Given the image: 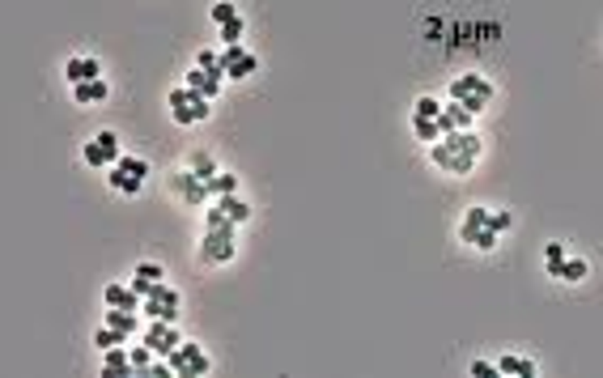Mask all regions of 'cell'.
<instances>
[{
  "instance_id": "6da1fadb",
  "label": "cell",
  "mask_w": 603,
  "mask_h": 378,
  "mask_svg": "<svg viewBox=\"0 0 603 378\" xmlns=\"http://www.w3.org/2000/svg\"><path fill=\"white\" fill-rule=\"evenodd\" d=\"M480 149H485V141H480L471 128H463V132H446L442 141H433L429 158H433V166L446 170V175H467V170L476 166Z\"/></svg>"
},
{
  "instance_id": "7a4b0ae2",
  "label": "cell",
  "mask_w": 603,
  "mask_h": 378,
  "mask_svg": "<svg viewBox=\"0 0 603 378\" xmlns=\"http://www.w3.org/2000/svg\"><path fill=\"white\" fill-rule=\"evenodd\" d=\"M200 260L204 264H229L234 260V221H217V225H204V238H200Z\"/></svg>"
},
{
  "instance_id": "3957f363",
  "label": "cell",
  "mask_w": 603,
  "mask_h": 378,
  "mask_svg": "<svg viewBox=\"0 0 603 378\" xmlns=\"http://www.w3.org/2000/svg\"><path fill=\"white\" fill-rule=\"evenodd\" d=\"M450 98H455V102H463L471 115H480V111L493 102V85L480 77V73H463V77H455V81H450Z\"/></svg>"
},
{
  "instance_id": "277c9868",
  "label": "cell",
  "mask_w": 603,
  "mask_h": 378,
  "mask_svg": "<svg viewBox=\"0 0 603 378\" xmlns=\"http://www.w3.org/2000/svg\"><path fill=\"white\" fill-rule=\"evenodd\" d=\"M166 106H170L174 123H183V128H191V123L208 119V111H212V106H208V98H204V94H196L191 85H179V89H170Z\"/></svg>"
},
{
  "instance_id": "5b68a950",
  "label": "cell",
  "mask_w": 603,
  "mask_h": 378,
  "mask_svg": "<svg viewBox=\"0 0 603 378\" xmlns=\"http://www.w3.org/2000/svg\"><path fill=\"white\" fill-rule=\"evenodd\" d=\"M459 234H463V242H471L476 251H493L497 238H502V234L489 229V208H480V204H471V208L463 213V229H459Z\"/></svg>"
},
{
  "instance_id": "8992f818",
  "label": "cell",
  "mask_w": 603,
  "mask_h": 378,
  "mask_svg": "<svg viewBox=\"0 0 603 378\" xmlns=\"http://www.w3.org/2000/svg\"><path fill=\"white\" fill-rule=\"evenodd\" d=\"M145 175H149V162H145V158H119V162L110 166L106 183H110L115 191H124V196H137L141 183H145Z\"/></svg>"
},
{
  "instance_id": "52a82bcc",
  "label": "cell",
  "mask_w": 603,
  "mask_h": 378,
  "mask_svg": "<svg viewBox=\"0 0 603 378\" xmlns=\"http://www.w3.org/2000/svg\"><path fill=\"white\" fill-rule=\"evenodd\" d=\"M81 158H85L89 166H98V170H102V166H115L119 158H124V153H119V137H115V132H98L94 141H85Z\"/></svg>"
},
{
  "instance_id": "ba28073f",
  "label": "cell",
  "mask_w": 603,
  "mask_h": 378,
  "mask_svg": "<svg viewBox=\"0 0 603 378\" xmlns=\"http://www.w3.org/2000/svg\"><path fill=\"white\" fill-rule=\"evenodd\" d=\"M166 361H170V370H174V374H183V378H200V374H208V357L200 353V344H187V340H183Z\"/></svg>"
},
{
  "instance_id": "9c48e42d",
  "label": "cell",
  "mask_w": 603,
  "mask_h": 378,
  "mask_svg": "<svg viewBox=\"0 0 603 378\" xmlns=\"http://www.w3.org/2000/svg\"><path fill=\"white\" fill-rule=\"evenodd\" d=\"M170 187H174V191H179V200H183V204H191V208H200L204 200H212L208 183H204V179H200L191 166H187V170H179V175L170 179Z\"/></svg>"
},
{
  "instance_id": "30bf717a",
  "label": "cell",
  "mask_w": 603,
  "mask_h": 378,
  "mask_svg": "<svg viewBox=\"0 0 603 378\" xmlns=\"http://www.w3.org/2000/svg\"><path fill=\"white\" fill-rule=\"evenodd\" d=\"M145 344H149L158 357H170V353L183 344V336H179V327H174L170 319H153V323H149V332H145Z\"/></svg>"
},
{
  "instance_id": "8fae6325",
  "label": "cell",
  "mask_w": 603,
  "mask_h": 378,
  "mask_svg": "<svg viewBox=\"0 0 603 378\" xmlns=\"http://www.w3.org/2000/svg\"><path fill=\"white\" fill-rule=\"evenodd\" d=\"M221 68H225V77L243 81V77H251V73L260 68V60H255L243 43H234V47H225V51H221Z\"/></svg>"
},
{
  "instance_id": "7c38bea8",
  "label": "cell",
  "mask_w": 603,
  "mask_h": 378,
  "mask_svg": "<svg viewBox=\"0 0 603 378\" xmlns=\"http://www.w3.org/2000/svg\"><path fill=\"white\" fill-rule=\"evenodd\" d=\"M225 81H229V77H225V68H200V64H196V68L187 73V85H191L196 94H204L208 102L221 94V85H225Z\"/></svg>"
},
{
  "instance_id": "4fadbf2b",
  "label": "cell",
  "mask_w": 603,
  "mask_h": 378,
  "mask_svg": "<svg viewBox=\"0 0 603 378\" xmlns=\"http://www.w3.org/2000/svg\"><path fill=\"white\" fill-rule=\"evenodd\" d=\"M132 374H137V365H132V353H128L124 344L106 348V357H102V378H132Z\"/></svg>"
},
{
  "instance_id": "5bb4252c",
  "label": "cell",
  "mask_w": 603,
  "mask_h": 378,
  "mask_svg": "<svg viewBox=\"0 0 603 378\" xmlns=\"http://www.w3.org/2000/svg\"><path fill=\"white\" fill-rule=\"evenodd\" d=\"M471 119H476V115H471L463 102L450 98V102L442 106V115H438V128H442V137H446V132H463V128H471Z\"/></svg>"
},
{
  "instance_id": "9a60e30c",
  "label": "cell",
  "mask_w": 603,
  "mask_h": 378,
  "mask_svg": "<svg viewBox=\"0 0 603 378\" xmlns=\"http://www.w3.org/2000/svg\"><path fill=\"white\" fill-rule=\"evenodd\" d=\"M98 60L94 56H72V60H64V81L68 85H81V81H98Z\"/></svg>"
},
{
  "instance_id": "2e32d148",
  "label": "cell",
  "mask_w": 603,
  "mask_h": 378,
  "mask_svg": "<svg viewBox=\"0 0 603 378\" xmlns=\"http://www.w3.org/2000/svg\"><path fill=\"white\" fill-rule=\"evenodd\" d=\"M217 208H221V213H225L234 225H243V221L251 217V204H247L243 196H238V191H229V196H217Z\"/></svg>"
},
{
  "instance_id": "e0dca14e",
  "label": "cell",
  "mask_w": 603,
  "mask_h": 378,
  "mask_svg": "<svg viewBox=\"0 0 603 378\" xmlns=\"http://www.w3.org/2000/svg\"><path fill=\"white\" fill-rule=\"evenodd\" d=\"M102 323H110V327H119V332H124V336H137V327H141V319H137V310H124V306H110Z\"/></svg>"
},
{
  "instance_id": "ac0fdd59",
  "label": "cell",
  "mask_w": 603,
  "mask_h": 378,
  "mask_svg": "<svg viewBox=\"0 0 603 378\" xmlns=\"http://www.w3.org/2000/svg\"><path fill=\"white\" fill-rule=\"evenodd\" d=\"M106 98V81L98 77V81H81V85H72V102L77 106H89V102H102Z\"/></svg>"
},
{
  "instance_id": "d6986e66",
  "label": "cell",
  "mask_w": 603,
  "mask_h": 378,
  "mask_svg": "<svg viewBox=\"0 0 603 378\" xmlns=\"http://www.w3.org/2000/svg\"><path fill=\"white\" fill-rule=\"evenodd\" d=\"M497 370H502V374H514V378H535V361H531V357H514V353H506V357L497 361Z\"/></svg>"
},
{
  "instance_id": "ffe728a7",
  "label": "cell",
  "mask_w": 603,
  "mask_h": 378,
  "mask_svg": "<svg viewBox=\"0 0 603 378\" xmlns=\"http://www.w3.org/2000/svg\"><path fill=\"white\" fill-rule=\"evenodd\" d=\"M128 340H132V336H124V332L110 327V323H102V327L94 332V344H98L102 353H106V348H115V344H128Z\"/></svg>"
},
{
  "instance_id": "44dd1931",
  "label": "cell",
  "mask_w": 603,
  "mask_h": 378,
  "mask_svg": "<svg viewBox=\"0 0 603 378\" xmlns=\"http://www.w3.org/2000/svg\"><path fill=\"white\" fill-rule=\"evenodd\" d=\"M191 170L204 179V183H212L221 170H217V162H212V153H191Z\"/></svg>"
},
{
  "instance_id": "7402d4cb",
  "label": "cell",
  "mask_w": 603,
  "mask_h": 378,
  "mask_svg": "<svg viewBox=\"0 0 603 378\" xmlns=\"http://www.w3.org/2000/svg\"><path fill=\"white\" fill-rule=\"evenodd\" d=\"M552 277H557V281H582V277H586V260H569V256H565Z\"/></svg>"
},
{
  "instance_id": "603a6c76",
  "label": "cell",
  "mask_w": 603,
  "mask_h": 378,
  "mask_svg": "<svg viewBox=\"0 0 603 378\" xmlns=\"http://www.w3.org/2000/svg\"><path fill=\"white\" fill-rule=\"evenodd\" d=\"M412 132L421 137V141H442V128H438V119H412Z\"/></svg>"
},
{
  "instance_id": "cb8c5ba5",
  "label": "cell",
  "mask_w": 603,
  "mask_h": 378,
  "mask_svg": "<svg viewBox=\"0 0 603 378\" xmlns=\"http://www.w3.org/2000/svg\"><path fill=\"white\" fill-rule=\"evenodd\" d=\"M208 191H212V200H217V196H229V191H238V175H225V170H221V175L208 183Z\"/></svg>"
},
{
  "instance_id": "d4e9b609",
  "label": "cell",
  "mask_w": 603,
  "mask_h": 378,
  "mask_svg": "<svg viewBox=\"0 0 603 378\" xmlns=\"http://www.w3.org/2000/svg\"><path fill=\"white\" fill-rule=\"evenodd\" d=\"M510 225H514V213H510V208H489V229H493V234H506Z\"/></svg>"
},
{
  "instance_id": "484cf974",
  "label": "cell",
  "mask_w": 603,
  "mask_h": 378,
  "mask_svg": "<svg viewBox=\"0 0 603 378\" xmlns=\"http://www.w3.org/2000/svg\"><path fill=\"white\" fill-rule=\"evenodd\" d=\"M561 260H565V246H561V242H548V246H544V268H548V277L561 268Z\"/></svg>"
},
{
  "instance_id": "4316f807",
  "label": "cell",
  "mask_w": 603,
  "mask_h": 378,
  "mask_svg": "<svg viewBox=\"0 0 603 378\" xmlns=\"http://www.w3.org/2000/svg\"><path fill=\"white\" fill-rule=\"evenodd\" d=\"M243 30H247V26H243V18H234V22H225V26H221V43H225V47H234L238 39H243Z\"/></svg>"
},
{
  "instance_id": "83f0119b",
  "label": "cell",
  "mask_w": 603,
  "mask_h": 378,
  "mask_svg": "<svg viewBox=\"0 0 603 378\" xmlns=\"http://www.w3.org/2000/svg\"><path fill=\"white\" fill-rule=\"evenodd\" d=\"M132 272H137V277H145V281H166V268H162V264H153V260H145V264H137Z\"/></svg>"
},
{
  "instance_id": "f1b7e54d",
  "label": "cell",
  "mask_w": 603,
  "mask_h": 378,
  "mask_svg": "<svg viewBox=\"0 0 603 378\" xmlns=\"http://www.w3.org/2000/svg\"><path fill=\"white\" fill-rule=\"evenodd\" d=\"M234 18H238V9L229 5V0H217V5H212V22H217V26H225V22H234Z\"/></svg>"
},
{
  "instance_id": "f546056e",
  "label": "cell",
  "mask_w": 603,
  "mask_h": 378,
  "mask_svg": "<svg viewBox=\"0 0 603 378\" xmlns=\"http://www.w3.org/2000/svg\"><path fill=\"white\" fill-rule=\"evenodd\" d=\"M417 115H421V119H438V115H442L438 98H429V94H425V98H417Z\"/></svg>"
},
{
  "instance_id": "4dcf8cb0",
  "label": "cell",
  "mask_w": 603,
  "mask_h": 378,
  "mask_svg": "<svg viewBox=\"0 0 603 378\" xmlns=\"http://www.w3.org/2000/svg\"><path fill=\"white\" fill-rule=\"evenodd\" d=\"M471 374H476V378H497L502 370H497L493 361H471Z\"/></svg>"
},
{
  "instance_id": "1f68e13d",
  "label": "cell",
  "mask_w": 603,
  "mask_h": 378,
  "mask_svg": "<svg viewBox=\"0 0 603 378\" xmlns=\"http://www.w3.org/2000/svg\"><path fill=\"white\" fill-rule=\"evenodd\" d=\"M196 64H200V68H221V56H217V51H208V47H204V51H200V56H196Z\"/></svg>"
}]
</instances>
